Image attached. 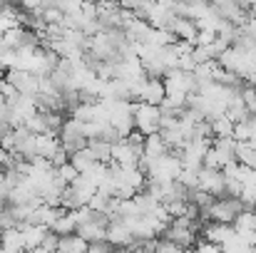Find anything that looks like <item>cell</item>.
<instances>
[{
    "instance_id": "1",
    "label": "cell",
    "mask_w": 256,
    "mask_h": 253,
    "mask_svg": "<svg viewBox=\"0 0 256 253\" xmlns=\"http://www.w3.org/2000/svg\"><path fill=\"white\" fill-rule=\"evenodd\" d=\"M160 119H162V109L144 104V102H134V129L142 132L144 137L160 134Z\"/></svg>"
},
{
    "instance_id": "2",
    "label": "cell",
    "mask_w": 256,
    "mask_h": 253,
    "mask_svg": "<svg viewBox=\"0 0 256 253\" xmlns=\"http://www.w3.org/2000/svg\"><path fill=\"white\" fill-rule=\"evenodd\" d=\"M70 164L78 169L80 174H87V171H92V169L97 167V159H94L92 149L87 147V149H82V152H78V154H72V157H70Z\"/></svg>"
}]
</instances>
